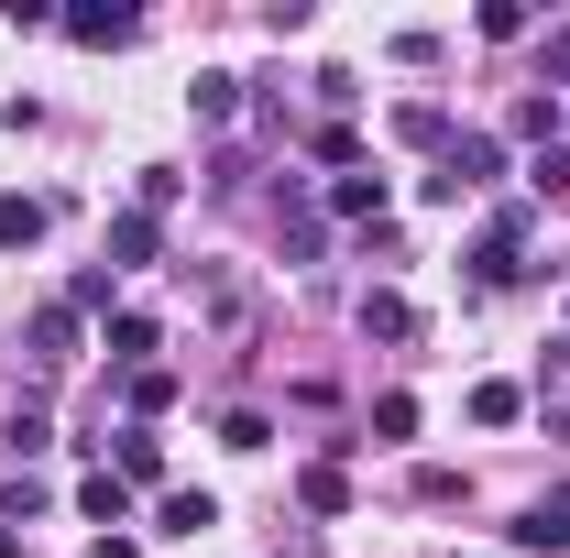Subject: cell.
Returning <instances> with one entry per match:
<instances>
[{"label": "cell", "instance_id": "obj_21", "mask_svg": "<svg viewBox=\"0 0 570 558\" xmlns=\"http://www.w3.org/2000/svg\"><path fill=\"white\" fill-rule=\"evenodd\" d=\"M165 406H176V372H154V361H142V372H132V427H154Z\"/></svg>", "mask_w": 570, "mask_h": 558}, {"label": "cell", "instance_id": "obj_31", "mask_svg": "<svg viewBox=\"0 0 570 558\" xmlns=\"http://www.w3.org/2000/svg\"><path fill=\"white\" fill-rule=\"evenodd\" d=\"M88 558H142V548H132V537H99V548H88Z\"/></svg>", "mask_w": 570, "mask_h": 558}, {"label": "cell", "instance_id": "obj_24", "mask_svg": "<svg viewBox=\"0 0 570 558\" xmlns=\"http://www.w3.org/2000/svg\"><path fill=\"white\" fill-rule=\"evenodd\" d=\"M307 153H318V165H341V176H352V165H362V142H352V121H318V132H307Z\"/></svg>", "mask_w": 570, "mask_h": 558}, {"label": "cell", "instance_id": "obj_6", "mask_svg": "<svg viewBox=\"0 0 570 558\" xmlns=\"http://www.w3.org/2000/svg\"><path fill=\"white\" fill-rule=\"evenodd\" d=\"M504 537H515L527 558H570V492H538V504H527Z\"/></svg>", "mask_w": 570, "mask_h": 558}, {"label": "cell", "instance_id": "obj_10", "mask_svg": "<svg viewBox=\"0 0 570 558\" xmlns=\"http://www.w3.org/2000/svg\"><path fill=\"white\" fill-rule=\"evenodd\" d=\"M110 471H121V482H165V438H154V427H121V438H110Z\"/></svg>", "mask_w": 570, "mask_h": 558}, {"label": "cell", "instance_id": "obj_3", "mask_svg": "<svg viewBox=\"0 0 570 558\" xmlns=\"http://www.w3.org/2000/svg\"><path fill=\"white\" fill-rule=\"evenodd\" d=\"M99 263H110V275H154V263H165V219H154V209H121Z\"/></svg>", "mask_w": 570, "mask_h": 558}, {"label": "cell", "instance_id": "obj_28", "mask_svg": "<svg viewBox=\"0 0 570 558\" xmlns=\"http://www.w3.org/2000/svg\"><path fill=\"white\" fill-rule=\"evenodd\" d=\"M307 88H318V110H352V99H362V77H352V67H318Z\"/></svg>", "mask_w": 570, "mask_h": 558}, {"label": "cell", "instance_id": "obj_27", "mask_svg": "<svg viewBox=\"0 0 570 558\" xmlns=\"http://www.w3.org/2000/svg\"><path fill=\"white\" fill-rule=\"evenodd\" d=\"M0 515H11V526H22V515H45V482H33V471H11V482H0Z\"/></svg>", "mask_w": 570, "mask_h": 558}, {"label": "cell", "instance_id": "obj_5", "mask_svg": "<svg viewBox=\"0 0 570 558\" xmlns=\"http://www.w3.org/2000/svg\"><path fill=\"white\" fill-rule=\"evenodd\" d=\"M22 350H33V372H45V383H56V372L77 361V307H67V296H56V307H33V329H22Z\"/></svg>", "mask_w": 570, "mask_h": 558}, {"label": "cell", "instance_id": "obj_11", "mask_svg": "<svg viewBox=\"0 0 570 558\" xmlns=\"http://www.w3.org/2000/svg\"><path fill=\"white\" fill-rule=\"evenodd\" d=\"M296 504H307V515H352V471H341V460H307V471H296Z\"/></svg>", "mask_w": 570, "mask_h": 558}, {"label": "cell", "instance_id": "obj_7", "mask_svg": "<svg viewBox=\"0 0 570 558\" xmlns=\"http://www.w3.org/2000/svg\"><path fill=\"white\" fill-rule=\"evenodd\" d=\"M187 110H198L209 132H219V121H242V77H230V67H198V77H187Z\"/></svg>", "mask_w": 570, "mask_h": 558}, {"label": "cell", "instance_id": "obj_16", "mask_svg": "<svg viewBox=\"0 0 570 558\" xmlns=\"http://www.w3.org/2000/svg\"><path fill=\"white\" fill-rule=\"evenodd\" d=\"M395 142H417V153H450V110H439V99H406V110H395Z\"/></svg>", "mask_w": 570, "mask_h": 558}, {"label": "cell", "instance_id": "obj_2", "mask_svg": "<svg viewBox=\"0 0 570 558\" xmlns=\"http://www.w3.org/2000/svg\"><path fill=\"white\" fill-rule=\"evenodd\" d=\"M527 230H538V198H504V209L483 219V241H472V275L515 285V275H527Z\"/></svg>", "mask_w": 570, "mask_h": 558}, {"label": "cell", "instance_id": "obj_18", "mask_svg": "<svg viewBox=\"0 0 570 558\" xmlns=\"http://www.w3.org/2000/svg\"><path fill=\"white\" fill-rule=\"evenodd\" d=\"M33 241H45V198L11 187V198H0V252H33Z\"/></svg>", "mask_w": 570, "mask_h": 558}, {"label": "cell", "instance_id": "obj_9", "mask_svg": "<svg viewBox=\"0 0 570 558\" xmlns=\"http://www.w3.org/2000/svg\"><path fill=\"white\" fill-rule=\"evenodd\" d=\"M154 526H165V537H209V526H219V492H198V482L165 492V504H154Z\"/></svg>", "mask_w": 570, "mask_h": 558}, {"label": "cell", "instance_id": "obj_1", "mask_svg": "<svg viewBox=\"0 0 570 558\" xmlns=\"http://www.w3.org/2000/svg\"><path fill=\"white\" fill-rule=\"evenodd\" d=\"M504 176V132H450V153H439V176H417L439 209H461L472 187H494Z\"/></svg>", "mask_w": 570, "mask_h": 558}, {"label": "cell", "instance_id": "obj_23", "mask_svg": "<svg viewBox=\"0 0 570 558\" xmlns=\"http://www.w3.org/2000/svg\"><path fill=\"white\" fill-rule=\"evenodd\" d=\"M219 449H275V427H264V406H230V417H219Z\"/></svg>", "mask_w": 570, "mask_h": 558}, {"label": "cell", "instance_id": "obj_14", "mask_svg": "<svg viewBox=\"0 0 570 558\" xmlns=\"http://www.w3.org/2000/svg\"><path fill=\"white\" fill-rule=\"evenodd\" d=\"M77 515H88V526H132V482H121V471H88Z\"/></svg>", "mask_w": 570, "mask_h": 558}, {"label": "cell", "instance_id": "obj_19", "mask_svg": "<svg viewBox=\"0 0 570 558\" xmlns=\"http://www.w3.org/2000/svg\"><path fill=\"white\" fill-rule=\"evenodd\" d=\"M527 198H538V209H570V142H549V153L527 165Z\"/></svg>", "mask_w": 570, "mask_h": 558}, {"label": "cell", "instance_id": "obj_15", "mask_svg": "<svg viewBox=\"0 0 570 558\" xmlns=\"http://www.w3.org/2000/svg\"><path fill=\"white\" fill-rule=\"evenodd\" d=\"M330 209L362 219V230H384V176H330Z\"/></svg>", "mask_w": 570, "mask_h": 558}, {"label": "cell", "instance_id": "obj_8", "mask_svg": "<svg viewBox=\"0 0 570 558\" xmlns=\"http://www.w3.org/2000/svg\"><path fill=\"white\" fill-rule=\"evenodd\" d=\"M142 350H165V318H154V307H110V361L142 372Z\"/></svg>", "mask_w": 570, "mask_h": 558}, {"label": "cell", "instance_id": "obj_12", "mask_svg": "<svg viewBox=\"0 0 570 558\" xmlns=\"http://www.w3.org/2000/svg\"><path fill=\"white\" fill-rule=\"evenodd\" d=\"M362 340H417V307H406L395 285H373V296H362Z\"/></svg>", "mask_w": 570, "mask_h": 558}, {"label": "cell", "instance_id": "obj_30", "mask_svg": "<svg viewBox=\"0 0 570 558\" xmlns=\"http://www.w3.org/2000/svg\"><path fill=\"white\" fill-rule=\"evenodd\" d=\"M549 77L570 88V22H549V44H538V88H549Z\"/></svg>", "mask_w": 570, "mask_h": 558}, {"label": "cell", "instance_id": "obj_4", "mask_svg": "<svg viewBox=\"0 0 570 558\" xmlns=\"http://www.w3.org/2000/svg\"><path fill=\"white\" fill-rule=\"evenodd\" d=\"M67 22V44H88V56H110V44H132L142 11H121V0H77V11H56Z\"/></svg>", "mask_w": 570, "mask_h": 558}, {"label": "cell", "instance_id": "obj_26", "mask_svg": "<svg viewBox=\"0 0 570 558\" xmlns=\"http://www.w3.org/2000/svg\"><path fill=\"white\" fill-rule=\"evenodd\" d=\"M33 449H56V427H45V406H11V460H33Z\"/></svg>", "mask_w": 570, "mask_h": 558}, {"label": "cell", "instance_id": "obj_13", "mask_svg": "<svg viewBox=\"0 0 570 558\" xmlns=\"http://www.w3.org/2000/svg\"><path fill=\"white\" fill-rule=\"evenodd\" d=\"M504 132H515V142H538V153H549V142H560V99H549V88H527V99L504 110Z\"/></svg>", "mask_w": 570, "mask_h": 558}, {"label": "cell", "instance_id": "obj_22", "mask_svg": "<svg viewBox=\"0 0 570 558\" xmlns=\"http://www.w3.org/2000/svg\"><path fill=\"white\" fill-rule=\"evenodd\" d=\"M373 438L406 449V438H417V395H384V406H373Z\"/></svg>", "mask_w": 570, "mask_h": 558}, {"label": "cell", "instance_id": "obj_32", "mask_svg": "<svg viewBox=\"0 0 570 558\" xmlns=\"http://www.w3.org/2000/svg\"><path fill=\"white\" fill-rule=\"evenodd\" d=\"M0 558H22V537H11V526H0Z\"/></svg>", "mask_w": 570, "mask_h": 558}, {"label": "cell", "instance_id": "obj_17", "mask_svg": "<svg viewBox=\"0 0 570 558\" xmlns=\"http://www.w3.org/2000/svg\"><path fill=\"white\" fill-rule=\"evenodd\" d=\"M472 33H483V44H527V33H538V11H527V0H483V11H472Z\"/></svg>", "mask_w": 570, "mask_h": 558}, {"label": "cell", "instance_id": "obj_25", "mask_svg": "<svg viewBox=\"0 0 570 558\" xmlns=\"http://www.w3.org/2000/svg\"><path fill=\"white\" fill-rule=\"evenodd\" d=\"M176 198H187V176H165V165H142V187H132V209H154V219H165V209H176Z\"/></svg>", "mask_w": 570, "mask_h": 558}, {"label": "cell", "instance_id": "obj_29", "mask_svg": "<svg viewBox=\"0 0 570 558\" xmlns=\"http://www.w3.org/2000/svg\"><path fill=\"white\" fill-rule=\"evenodd\" d=\"M67 307H77V318H99V307H110V263H88V275L67 285Z\"/></svg>", "mask_w": 570, "mask_h": 558}, {"label": "cell", "instance_id": "obj_20", "mask_svg": "<svg viewBox=\"0 0 570 558\" xmlns=\"http://www.w3.org/2000/svg\"><path fill=\"white\" fill-rule=\"evenodd\" d=\"M472 417H483V427H515V417H527V383H504V372H494V383H472Z\"/></svg>", "mask_w": 570, "mask_h": 558}]
</instances>
